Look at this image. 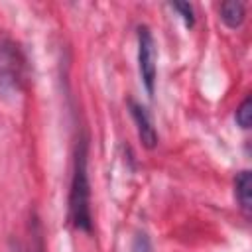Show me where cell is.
<instances>
[{"label":"cell","mask_w":252,"mask_h":252,"mask_svg":"<svg viewBox=\"0 0 252 252\" xmlns=\"http://www.w3.org/2000/svg\"><path fill=\"white\" fill-rule=\"evenodd\" d=\"M69 219L79 230H91L93 217H91V185L87 173V144L81 140L75 154V167L69 191Z\"/></svg>","instance_id":"cell-1"},{"label":"cell","mask_w":252,"mask_h":252,"mask_svg":"<svg viewBox=\"0 0 252 252\" xmlns=\"http://www.w3.org/2000/svg\"><path fill=\"white\" fill-rule=\"evenodd\" d=\"M158 53H156V41L152 37V32L146 26L138 28V65L140 75L144 81V87L150 94H154L156 85V73H158Z\"/></svg>","instance_id":"cell-2"},{"label":"cell","mask_w":252,"mask_h":252,"mask_svg":"<svg viewBox=\"0 0 252 252\" xmlns=\"http://www.w3.org/2000/svg\"><path fill=\"white\" fill-rule=\"evenodd\" d=\"M130 114H132V118H134V122H136V130H138V136H140L142 144H144L148 150L156 148V144H158V132H156L154 122H152L150 114L146 112V108H144L142 104L130 100Z\"/></svg>","instance_id":"cell-3"},{"label":"cell","mask_w":252,"mask_h":252,"mask_svg":"<svg viewBox=\"0 0 252 252\" xmlns=\"http://www.w3.org/2000/svg\"><path fill=\"white\" fill-rule=\"evenodd\" d=\"M219 12H220V20H222L230 30L240 28L242 22H244V16H246V8H244V4L238 2V0L222 2Z\"/></svg>","instance_id":"cell-4"},{"label":"cell","mask_w":252,"mask_h":252,"mask_svg":"<svg viewBox=\"0 0 252 252\" xmlns=\"http://www.w3.org/2000/svg\"><path fill=\"white\" fill-rule=\"evenodd\" d=\"M234 189H236V199L242 207V211L248 215L250 211V203H252V177L250 171H240L234 179Z\"/></svg>","instance_id":"cell-5"},{"label":"cell","mask_w":252,"mask_h":252,"mask_svg":"<svg viewBox=\"0 0 252 252\" xmlns=\"http://www.w3.org/2000/svg\"><path fill=\"white\" fill-rule=\"evenodd\" d=\"M236 122L244 130L250 128V122H252V100H250V96H246L242 100V104L238 106V110H236Z\"/></svg>","instance_id":"cell-6"},{"label":"cell","mask_w":252,"mask_h":252,"mask_svg":"<svg viewBox=\"0 0 252 252\" xmlns=\"http://www.w3.org/2000/svg\"><path fill=\"white\" fill-rule=\"evenodd\" d=\"M173 8H175L177 12H181V16H183V20H185L187 26H193L195 18H193V8H191V4H187V2H175Z\"/></svg>","instance_id":"cell-7"},{"label":"cell","mask_w":252,"mask_h":252,"mask_svg":"<svg viewBox=\"0 0 252 252\" xmlns=\"http://www.w3.org/2000/svg\"><path fill=\"white\" fill-rule=\"evenodd\" d=\"M28 252H41V242H37V246H33V242H32V250H28Z\"/></svg>","instance_id":"cell-8"}]
</instances>
